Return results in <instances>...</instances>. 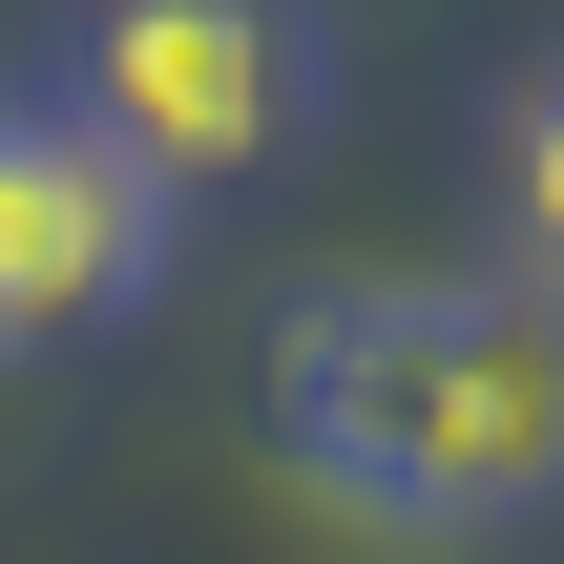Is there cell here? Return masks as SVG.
<instances>
[{
    "label": "cell",
    "instance_id": "1",
    "mask_svg": "<svg viewBox=\"0 0 564 564\" xmlns=\"http://www.w3.org/2000/svg\"><path fill=\"white\" fill-rule=\"evenodd\" d=\"M293 440L356 523H523L564 481V293H356L293 377Z\"/></svg>",
    "mask_w": 564,
    "mask_h": 564
},
{
    "label": "cell",
    "instance_id": "2",
    "mask_svg": "<svg viewBox=\"0 0 564 564\" xmlns=\"http://www.w3.org/2000/svg\"><path fill=\"white\" fill-rule=\"evenodd\" d=\"M84 126H105L147 188L272 167V126H293V21H272V0H105V21H84Z\"/></svg>",
    "mask_w": 564,
    "mask_h": 564
},
{
    "label": "cell",
    "instance_id": "3",
    "mask_svg": "<svg viewBox=\"0 0 564 564\" xmlns=\"http://www.w3.org/2000/svg\"><path fill=\"white\" fill-rule=\"evenodd\" d=\"M126 272H147V167H126L105 126L0 105V356H21V335H84Z\"/></svg>",
    "mask_w": 564,
    "mask_h": 564
},
{
    "label": "cell",
    "instance_id": "4",
    "mask_svg": "<svg viewBox=\"0 0 564 564\" xmlns=\"http://www.w3.org/2000/svg\"><path fill=\"white\" fill-rule=\"evenodd\" d=\"M502 209H523V272L564 293V84L523 105V167H502Z\"/></svg>",
    "mask_w": 564,
    "mask_h": 564
}]
</instances>
